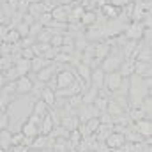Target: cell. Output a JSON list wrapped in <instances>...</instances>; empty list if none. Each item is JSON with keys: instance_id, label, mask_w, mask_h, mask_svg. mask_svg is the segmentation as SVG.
I'll return each mask as SVG.
<instances>
[{"instance_id": "obj_1", "label": "cell", "mask_w": 152, "mask_h": 152, "mask_svg": "<svg viewBox=\"0 0 152 152\" xmlns=\"http://www.w3.org/2000/svg\"><path fill=\"white\" fill-rule=\"evenodd\" d=\"M75 81H76V75L73 71H69V69H60V71L55 75V80H53V83H55L57 88H67V87H71Z\"/></svg>"}, {"instance_id": "obj_2", "label": "cell", "mask_w": 152, "mask_h": 152, "mask_svg": "<svg viewBox=\"0 0 152 152\" xmlns=\"http://www.w3.org/2000/svg\"><path fill=\"white\" fill-rule=\"evenodd\" d=\"M60 69H62V67H60L57 62H53V60H51L46 67H42L41 71H37V73H36V75H37V80L41 81V83H50V81L55 78V75L60 71Z\"/></svg>"}, {"instance_id": "obj_3", "label": "cell", "mask_w": 152, "mask_h": 152, "mask_svg": "<svg viewBox=\"0 0 152 152\" xmlns=\"http://www.w3.org/2000/svg\"><path fill=\"white\" fill-rule=\"evenodd\" d=\"M120 64H122V62H120V55L112 48L110 55H108V57L104 58V62L101 64V69H103L104 73H113V71H118Z\"/></svg>"}, {"instance_id": "obj_4", "label": "cell", "mask_w": 152, "mask_h": 152, "mask_svg": "<svg viewBox=\"0 0 152 152\" xmlns=\"http://www.w3.org/2000/svg\"><path fill=\"white\" fill-rule=\"evenodd\" d=\"M122 81H124V78L120 76V73H118V71L106 73V76H104V87H106L110 92L118 90V88H120V85H122Z\"/></svg>"}, {"instance_id": "obj_5", "label": "cell", "mask_w": 152, "mask_h": 152, "mask_svg": "<svg viewBox=\"0 0 152 152\" xmlns=\"http://www.w3.org/2000/svg\"><path fill=\"white\" fill-rule=\"evenodd\" d=\"M69 12H71V4L69 5H55L53 11H51V18L53 21H60V23H67V18H69Z\"/></svg>"}, {"instance_id": "obj_6", "label": "cell", "mask_w": 152, "mask_h": 152, "mask_svg": "<svg viewBox=\"0 0 152 152\" xmlns=\"http://www.w3.org/2000/svg\"><path fill=\"white\" fill-rule=\"evenodd\" d=\"M16 92L18 94H30V92H34V81L30 80V76H20L16 80Z\"/></svg>"}, {"instance_id": "obj_7", "label": "cell", "mask_w": 152, "mask_h": 152, "mask_svg": "<svg viewBox=\"0 0 152 152\" xmlns=\"http://www.w3.org/2000/svg\"><path fill=\"white\" fill-rule=\"evenodd\" d=\"M133 127L143 136V138H147V136H152V122L151 118H142V120H136V122H133Z\"/></svg>"}, {"instance_id": "obj_8", "label": "cell", "mask_w": 152, "mask_h": 152, "mask_svg": "<svg viewBox=\"0 0 152 152\" xmlns=\"http://www.w3.org/2000/svg\"><path fill=\"white\" fill-rule=\"evenodd\" d=\"M51 138L48 136V134H41L39 133L36 138H32V143H30V149H34V151H42V149H48V147H51Z\"/></svg>"}, {"instance_id": "obj_9", "label": "cell", "mask_w": 152, "mask_h": 152, "mask_svg": "<svg viewBox=\"0 0 152 152\" xmlns=\"http://www.w3.org/2000/svg\"><path fill=\"white\" fill-rule=\"evenodd\" d=\"M104 76H106V73H104L101 67L94 69V71L90 73V83H92V87H96L97 90L104 88Z\"/></svg>"}, {"instance_id": "obj_10", "label": "cell", "mask_w": 152, "mask_h": 152, "mask_svg": "<svg viewBox=\"0 0 152 152\" xmlns=\"http://www.w3.org/2000/svg\"><path fill=\"white\" fill-rule=\"evenodd\" d=\"M124 143H126L124 134H122V133H115V131L104 140V145H106L108 149H118V147H122Z\"/></svg>"}, {"instance_id": "obj_11", "label": "cell", "mask_w": 152, "mask_h": 152, "mask_svg": "<svg viewBox=\"0 0 152 152\" xmlns=\"http://www.w3.org/2000/svg\"><path fill=\"white\" fill-rule=\"evenodd\" d=\"M97 96H99V90L96 87H87L85 90H81V104H94Z\"/></svg>"}, {"instance_id": "obj_12", "label": "cell", "mask_w": 152, "mask_h": 152, "mask_svg": "<svg viewBox=\"0 0 152 152\" xmlns=\"http://www.w3.org/2000/svg\"><path fill=\"white\" fill-rule=\"evenodd\" d=\"M60 126L66 127L67 131H75V129L80 127V118H78L76 115H62V118H60Z\"/></svg>"}, {"instance_id": "obj_13", "label": "cell", "mask_w": 152, "mask_h": 152, "mask_svg": "<svg viewBox=\"0 0 152 152\" xmlns=\"http://www.w3.org/2000/svg\"><path fill=\"white\" fill-rule=\"evenodd\" d=\"M90 66L88 64H83V62H78L76 64V76L83 81V83H90Z\"/></svg>"}, {"instance_id": "obj_14", "label": "cell", "mask_w": 152, "mask_h": 152, "mask_svg": "<svg viewBox=\"0 0 152 152\" xmlns=\"http://www.w3.org/2000/svg\"><path fill=\"white\" fill-rule=\"evenodd\" d=\"M20 133H23V136L25 138H36L39 134V127L36 124H32V122H23L21 124V127H20Z\"/></svg>"}, {"instance_id": "obj_15", "label": "cell", "mask_w": 152, "mask_h": 152, "mask_svg": "<svg viewBox=\"0 0 152 152\" xmlns=\"http://www.w3.org/2000/svg\"><path fill=\"white\" fill-rule=\"evenodd\" d=\"M41 101H44L50 108H53L57 104V96H55V90H51L50 87H44L41 90Z\"/></svg>"}, {"instance_id": "obj_16", "label": "cell", "mask_w": 152, "mask_h": 152, "mask_svg": "<svg viewBox=\"0 0 152 152\" xmlns=\"http://www.w3.org/2000/svg\"><path fill=\"white\" fill-rule=\"evenodd\" d=\"M96 21H97V12H96L94 9L83 11V14H81V18H80V23H81L83 27H90V25H94Z\"/></svg>"}, {"instance_id": "obj_17", "label": "cell", "mask_w": 152, "mask_h": 152, "mask_svg": "<svg viewBox=\"0 0 152 152\" xmlns=\"http://www.w3.org/2000/svg\"><path fill=\"white\" fill-rule=\"evenodd\" d=\"M118 73L122 78H129V76L134 75V60L133 58H127V60H124L122 64H120V67H118Z\"/></svg>"}, {"instance_id": "obj_18", "label": "cell", "mask_w": 152, "mask_h": 152, "mask_svg": "<svg viewBox=\"0 0 152 152\" xmlns=\"http://www.w3.org/2000/svg\"><path fill=\"white\" fill-rule=\"evenodd\" d=\"M53 117H51V113L48 112V113L42 117V120H41V126H39V133L41 134H50L51 133V129H53Z\"/></svg>"}, {"instance_id": "obj_19", "label": "cell", "mask_w": 152, "mask_h": 152, "mask_svg": "<svg viewBox=\"0 0 152 152\" xmlns=\"http://www.w3.org/2000/svg\"><path fill=\"white\" fill-rule=\"evenodd\" d=\"M14 69H16V73L18 76H27V73L30 71V60H27V58H18L16 62H14Z\"/></svg>"}, {"instance_id": "obj_20", "label": "cell", "mask_w": 152, "mask_h": 152, "mask_svg": "<svg viewBox=\"0 0 152 152\" xmlns=\"http://www.w3.org/2000/svg\"><path fill=\"white\" fill-rule=\"evenodd\" d=\"M11 136H12V133H11L9 129H2V131H0V147H2L5 152H9L11 147H12Z\"/></svg>"}, {"instance_id": "obj_21", "label": "cell", "mask_w": 152, "mask_h": 152, "mask_svg": "<svg viewBox=\"0 0 152 152\" xmlns=\"http://www.w3.org/2000/svg\"><path fill=\"white\" fill-rule=\"evenodd\" d=\"M50 62H51V60H46L44 57H34V58L30 60V71L37 73V71H41L42 67H46Z\"/></svg>"}, {"instance_id": "obj_22", "label": "cell", "mask_w": 152, "mask_h": 152, "mask_svg": "<svg viewBox=\"0 0 152 152\" xmlns=\"http://www.w3.org/2000/svg\"><path fill=\"white\" fill-rule=\"evenodd\" d=\"M44 12V7H42V2L41 4H28V7H27V14H30L36 21L39 20V16Z\"/></svg>"}, {"instance_id": "obj_23", "label": "cell", "mask_w": 152, "mask_h": 152, "mask_svg": "<svg viewBox=\"0 0 152 152\" xmlns=\"http://www.w3.org/2000/svg\"><path fill=\"white\" fill-rule=\"evenodd\" d=\"M142 118H151V115H147V112L143 108H131L129 110V120L131 122H136Z\"/></svg>"}, {"instance_id": "obj_24", "label": "cell", "mask_w": 152, "mask_h": 152, "mask_svg": "<svg viewBox=\"0 0 152 152\" xmlns=\"http://www.w3.org/2000/svg\"><path fill=\"white\" fill-rule=\"evenodd\" d=\"M106 113L110 117H118V115H124V108L120 104H117L115 101H108L106 104Z\"/></svg>"}, {"instance_id": "obj_25", "label": "cell", "mask_w": 152, "mask_h": 152, "mask_svg": "<svg viewBox=\"0 0 152 152\" xmlns=\"http://www.w3.org/2000/svg\"><path fill=\"white\" fill-rule=\"evenodd\" d=\"M21 41V37H20V34H18V30L16 28H9L7 30V34H5V37H4V42H9V44H18Z\"/></svg>"}, {"instance_id": "obj_26", "label": "cell", "mask_w": 152, "mask_h": 152, "mask_svg": "<svg viewBox=\"0 0 152 152\" xmlns=\"http://www.w3.org/2000/svg\"><path fill=\"white\" fill-rule=\"evenodd\" d=\"M55 36V32L51 30V28H48V27H44L41 32L37 34V42H48L50 44V41H51V37Z\"/></svg>"}, {"instance_id": "obj_27", "label": "cell", "mask_w": 152, "mask_h": 152, "mask_svg": "<svg viewBox=\"0 0 152 152\" xmlns=\"http://www.w3.org/2000/svg\"><path fill=\"white\" fill-rule=\"evenodd\" d=\"M48 112H50V106H48L44 101H41V99H39L37 103H34V112H32V113L39 115V117H44Z\"/></svg>"}, {"instance_id": "obj_28", "label": "cell", "mask_w": 152, "mask_h": 152, "mask_svg": "<svg viewBox=\"0 0 152 152\" xmlns=\"http://www.w3.org/2000/svg\"><path fill=\"white\" fill-rule=\"evenodd\" d=\"M16 30H18V34H20V37H28L30 36V27L27 25V23H23V21H18L16 23V27H14Z\"/></svg>"}, {"instance_id": "obj_29", "label": "cell", "mask_w": 152, "mask_h": 152, "mask_svg": "<svg viewBox=\"0 0 152 152\" xmlns=\"http://www.w3.org/2000/svg\"><path fill=\"white\" fill-rule=\"evenodd\" d=\"M50 44H51V48H60L64 44V34H55L50 41Z\"/></svg>"}, {"instance_id": "obj_30", "label": "cell", "mask_w": 152, "mask_h": 152, "mask_svg": "<svg viewBox=\"0 0 152 152\" xmlns=\"http://www.w3.org/2000/svg\"><path fill=\"white\" fill-rule=\"evenodd\" d=\"M11 142H12V145H25V136H23V133H14L12 136H11Z\"/></svg>"}, {"instance_id": "obj_31", "label": "cell", "mask_w": 152, "mask_h": 152, "mask_svg": "<svg viewBox=\"0 0 152 152\" xmlns=\"http://www.w3.org/2000/svg\"><path fill=\"white\" fill-rule=\"evenodd\" d=\"M28 151H30V149H28L27 145H23V143H21V145H12L9 152H28Z\"/></svg>"}, {"instance_id": "obj_32", "label": "cell", "mask_w": 152, "mask_h": 152, "mask_svg": "<svg viewBox=\"0 0 152 152\" xmlns=\"http://www.w3.org/2000/svg\"><path fill=\"white\" fill-rule=\"evenodd\" d=\"M41 120H42V117H39V115H36V113H32L30 117H28V122H32V124H36V126H41Z\"/></svg>"}, {"instance_id": "obj_33", "label": "cell", "mask_w": 152, "mask_h": 152, "mask_svg": "<svg viewBox=\"0 0 152 152\" xmlns=\"http://www.w3.org/2000/svg\"><path fill=\"white\" fill-rule=\"evenodd\" d=\"M5 21H7V16H5V12L0 7V25H5Z\"/></svg>"}, {"instance_id": "obj_34", "label": "cell", "mask_w": 152, "mask_h": 152, "mask_svg": "<svg viewBox=\"0 0 152 152\" xmlns=\"http://www.w3.org/2000/svg\"><path fill=\"white\" fill-rule=\"evenodd\" d=\"M58 2V5H69V4H73L75 0H57Z\"/></svg>"}, {"instance_id": "obj_35", "label": "cell", "mask_w": 152, "mask_h": 152, "mask_svg": "<svg viewBox=\"0 0 152 152\" xmlns=\"http://www.w3.org/2000/svg\"><path fill=\"white\" fill-rule=\"evenodd\" d=\"M5 85V80H4V75H2V71H0V88Z\"/></svg>"}, {"instance_id": "obj_36", "label": "cell", "mask_w": 152, "mask_h": 152, "mask_svg": "<svg viewBox=\"0 0 152 152\" xmlns=\"http://www.w3.org/2000/svg\"><path fill=\"white\" fill-rule=\"evenodd\" d=\"M108 152H124V151H122V147H118V149H108Z\"/></svg>"}, {"instance_id": "obj_37", "label": "cell", "mask_w": 152, "mask_h": 152, "mask_svg": "<svg viewBox=\"0 0 152 152\" xmlns=\"http://www.w3.org/2000/svg\"><path fill=\"white\" fill-rule=\"evenodd\" d=\"M42 0H28V4H41Z\"/></svg>"}, {"instance_id": "obj_38", "label": "cell", "mask_w": 152, "mask_h": 152, "mask_svg": "<svg viewBox=\"0 0 152 152\" xmlns=\"http://www.w3.org/2000/svg\"><path fill=\"white\" fill-rule=\"evenodd\" d=\"M41 152H53V151H51V149H42Z\"/></svg>"}, {"instance_id": "obj_39", "label": "cell", "mask_w": 152, "mask_h": 152, "mask_svg": "<svg viewBox=\"0 0 152 152\" xmlns=\"http://www.w3.org/2000/svg\"><path fill=\"white\" fill-rule=\"evenodd\" d=\"M48 2H55V4H57V0H48Z\"/></svg>"}, {"instance_id": "obj_40", "label": "cell", "mask_w": 152, "mask_h": 152, "mask_svg": "<svg viewBox=\"0 0 152 152\" xmlns=\"http://www.w3.org/2000/svg\"><path fill=\"white\" fill-rule=\"evenodd\" d=\"M0 152H5V151H4V149H2V147H0Z\"/></svg>"}]
</instances>
